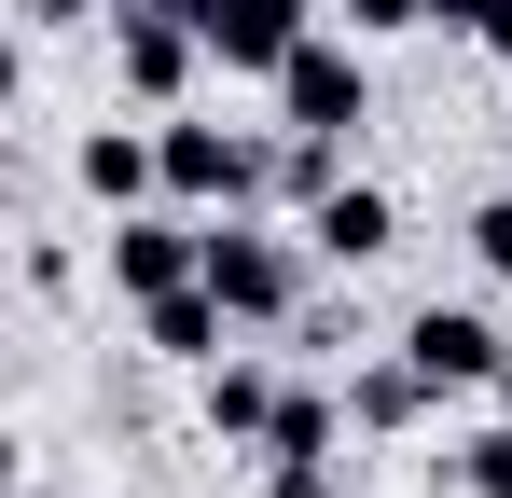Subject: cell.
<instances>
[{"label": "cell", "instance_id": "10", "mask_svg": "<svg viewBox=\"0 0 512 498\" xmlns=\"http://www.w3.org/2000/svg\"><path fill=\"white\" fill-rule=\"evenodd\" d=\"M139 319H153V346H167V360H222V346H236V305H222L208 277H180V291H153Z\"/></svg>", "mask_w": 512, "mask_h": 498}, {"label": "cell", "instance_id": "15", "mask_svg": "<svg viewBox=\"0 0 512 498\" xmlns=\"http://www.w3.org/2000/svg\"><path fill=\"white\" fill-rule=\"evenodd\" d=\"M333 28H360V42H402V28H429V0H333Z\"/></svg>", "mask_w": 512, "mask_h": 498}, {"label": "cell", "instance_id": "7", "mask_svg": "<svg viewBox=\"0 0 512 498\" xmlns=\"http://www.w3.org/2000/svg\"><path fill=\"white\" fill-rule=\"evenodd\" d=\"M70 180H84L97 208H153V194H167V139H153V125H84Z\"/></svg>", "mask_w": 512, "mask_h": 498}, {"label": "cell", "instance_id": "16", "mask_svg": "<svg viewBox=\"0 0 512 498\" xmlns=\"http://www.w3.org/2000/svg\"><path fill=\"white\" fill-rule=\"evenodd\" d=\"M471 263L512 291V194H485V208H471Z\"/></svg>", "mask_w": 512, "mask_h": 498}, {"label": "cell", "instance_id": "17", "mask_svg": "<svg viewBox=\"0 0 512 498\" xmlns=\"http://www.w3.org/2000/svg\"><path fill=\"white\" fill-rule=\"evenodd\" d=\"M263 498H333V471H263Z\"/></svg>", "mask_w": 512, "mask_h": 498}, {"label": "cell", "instance_id": "3", "mask_svg": "<svg viewBox=\"0 0 512 498\" xmlns=\"http://www.w3.org/2000/svg\"><path fill=\"white\" fill-rule=\"evenodd\" d=\"M208 291L236 305V332H277L291 305H305V236H277V222H250V208H222V222H208Z\"/></svg>", "mask_w": 512, "mask_h": 498}, {"label": "cell", "instance_id": "5", "mask_svg": "<svg viewBox=\"0 0 512 498\" xmlns=\"http://www.w3.org/2000/svg\"><path fill=\"white\" fill-rule=\"evenodd\" d=\"M402 360H416L443 402H485V388L512 374V332L485 319V305H416V319H402Z\"/></svg>", "mask_w": 512, "mask_h": 498}, {"label": "cell", "instance_id": "2", "mask_svg": "<svg viewBox=\"0 0 512 498\" xmlns=\"http://www.w3.org/2000/svg\"><path fill=\"white\" fill-rule=\"evenodd\" d=\"M277 125L291 139H360V111H374V70H360V28H305L291 56H277Z\"/></svg>", "mask_w": 512, "mask_h": 498}, {"label": "cell", "instance_id": "4", "mask_svg": "<svg viewBox=\"0 0 512 498\" xmlns=\"http://www.w3.org/2000/svg\"><path fill=\"white\" fill-rule=\"evenodd\" d=\"M208 70V28L180 14V0H111V83L139 97V111H180Z\"/></svg>", "mask_w": 512, "mask_h": 498}, {"label": "cell", "instance_id": "18", "mask_svg": "<svg viewBox=\"0 0 512 498\" xmlns=\"http://www.w3.org/2000/svg\"><path fill=\"white\" fill-rule=\"evenodd\" d=\"M28 14H42V28H84V14H97V0H28Z\"/></svg>", "mask_w": 512, "mask_h": 498}, {"label": "cell", "instance_id": "9", "mask_svg": "<svg viewBox=\"0 0 512 498\" xmlns=\"http://www.w3.org/2000/svg\"><path fill=\"white\" fill-rule=\"evenodd\" d=\"M277 402H291V388H277L263 360H194V415H208L222 443H263V429H277Z\"/></svg>", "mask_w": 512, "mask_h": 498}, {"label": "cell", "instance_id": "13", "mask_svg": "<svg viewBox=\"0 0 512 498\" xmlns=\"http://www.w3.org/2000/svg\"><path fill=\"white\" fill-rule=\"evenodd\" d=\"M457 498H512V429H471L457 443Z\"/></svg>", "mask_w": 512, "mask_h": 498}, {"label": "cell", "instance_id": "11", "mask_svg": "<svg viewBox=\"0 0 512 498\" xmlns=\"http://www.w3.org/2000/svg\"><path fill=\"white\" fill-rule=\"evenodd\" d=\"M333 429H346L333 388H291V402H277V429H263L250 457H263V471H333Z\"/></svg>", "mask_w": 512, "mask_h": 498}, {"label": "cell", "instance_id": "6", "mask_svg": "<svg viewBox=\"0 0 512 498\" xmlns=\"http://www.w3.org/2000/svg\"><path fill=\"white\" fill-rule=\"evenodd\" d=\"M194 28H208V70H250V83H277V56L319 28V0H180Z\"/></svg>", "mask_w": 512, "mask_h": 498}, {"label": "cell", "instance_id": "14", "mask_svg": "<svg viewBox=\"0 0 512 498\" xmlns=\"http://www.w3.org/2000/svg\"><path fill=\"white\" fill-rule=\"evenodd\" d=\"M429 28H457V42H485V56H512V0H429Z\"/></svg>", "mask_w": 512, "mask_h": 498}, {"label": "cell", "instance_id": "12", "mask_svg": "<svg viewBox=\"0 0 512 498\" xmlns=\"http://www.w3.org/2000/svg\"><path fill=\"white\" fill-rule=\"evenodd\" d=\"M429 402H443V388H429L416 360H374V374H360V388H346V415H360V429H416Z\"/></svg>", "mask_w": 512, "mask_h": 498}, {"label": "cell", "instance_id": "8", "mask_svg": "<svg viewBox=\"0 0 512 498\" xmlns=\"http://www.w3.org/2000/svg\"><path fill=\"white\" fill-rule=\"evenodd\" d=\"M305 249H319V263H388V249H402V208H388V180H333V194L305 208Z\"/></svg>", "mask_w": 512, "mask_h": 498}, {"label": "cell", "instance_id": "1", "mask_svg": "<svg viewBox=\"0 0 512 498\" xmlns=\"http://www.w3.org/2000/svg\"><path fill=\"white\" fill-rule=\"evenodd\" d=\"M153 139H167V208H194V222H222V208H263V194H277V153H263L250 125L153 111Z\"/></svg>", "mask_w": 512, "mask_h": 498}]
</instances>
